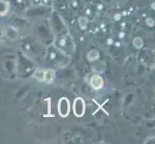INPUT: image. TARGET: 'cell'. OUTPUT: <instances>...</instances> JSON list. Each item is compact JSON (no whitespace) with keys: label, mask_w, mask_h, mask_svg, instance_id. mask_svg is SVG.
Returning a JSON list of instances; mask_svg holds the SVG:
<instances>
[{"label":"cell","mask_w":155,"mask_h":144,"mask_svg":"<svg viewBox=\"0 0 155 144\" xmlns=\"http://www.w3.org/2000/svg\"><path fill=\"white\" fill-rule=\"evenodd\" d=\"M71 111L69 100L67 97H62L58 102V113L61 117H67Z\"/></svg>","instance_id":"cell-1"},{"label":"cell","mask_w":155,"mask_h":144,"mask_svg":"<svg viewBox=\"0 0 155 144\" xmlns=\"http://www.w3.org/2000/svg\"><path fill=\"white\" fill-rule=\"evenodd\" d=\"M73 114L76 117H82L85 114V101L81 97H77L74 99L73 102Z\"/></svg>","instance_id":"cell-2"},{"label":"cell","mask_w":155,"mask_h":144,"mask_svg":"<svg viewBox=\"0 0 155 144\" xmlns=\"http://www.w3.org/2000/svg\"><path fill=\"white\" fill-rule=\"evenodd\" d=\"M103 79L101 78L99 75H94L91 79V86L94 89H100L103 87Z\"/></svg>","instance_id":"cell-3"},{"label":"cell","mask_w":155,"mask_h":144,"mask_svg":"<svg viewBox=\"0 0 155 144\" xmlns=\"http://www.w3.org/2000/svg\"><path fill=\"white\" fill-rule=\"evenodd\" d=\"M10 5L4 0H0V15H5L9 12Z\"/></svg>","instance_id":"cell-4"},{"label":"cell","mask_w":155,"mask_h":144,"mask_svg":"<svg viewBox=\"0 0 155 144\" xmlns=\"http://www.w3.org/2000/svg\"><path fill=\"white\" fill-rule=\"evenodd\" d=\"M54 72H53L52 70H47V71H45V74H44V80H45V81L47 83H50L52 82L53 80H54Z\"/></svg>","instance_id":"cell-5"},{"label":"cell","mask_w":155,"mask_h":144,"mask_svg":"<svg viewBox=\"0 0 155 144\" xmlns=\"http://www.w3.org/2000/svg\"><path fill=\"white\" fill-rule=\"evenodd\" d=\"M133 44L136 48H141L143 46V40L141 38H135L134 40H133Z\"/></svg>","instance_id":"cell-6"},{"label":"cell","mask_w":155,"mask_h":144,"mask_svg":"<svg viewBox=\"0 0 155 144\" xmlns=\"http://www.w3.org/2000/svg\"><path fill=\"white\" fill-rule=\"evenodd\" d=\"M88 58H89V60H95V59H97L98 58V53L97 51H91L89 54H88Z\"/></svg>","instance_id":"cell-7"},{"label":"cell","mask_w":155,"mask_h":144,"mask_svg":"<svg viewBox=\"0 0 155 144\" xmlns=\"http://www.w3.org/2000/svg\"><path fill=\"white\" fill-rule=\"evenodd\" d=\"M87 23H88V20L85 18H79V25H80V27H81L82 29H85L87 27Z\"/></svg>","instance_id":"cell-8"},{"label":"cell","mask_w":155,"mask_h":144,"mask_svg":"<svg viewBox=\"0 0 155 144\" xmlns=\"http://www.w3.org/2000/svg\"><path fill=\"white\" fill-rule=\"evenodd\" d=\"M44 74H45V71H41V70H38L36 72L35 76L38 77V79L40 81H44Z\"/></svg>","instance_id":"cell-9"},{"label":"cell","mask_w":155,"mask_h":144,"mask_svg":"<svg viewBox=\"0 0 155 144\" xmlns=\"http://www.w3.org/2000/svg\"><path fill=\"white\" fill-rule=\"evenodd\" d=\"M147 22L149 23V26H153V24H154V22H153V21H152L151 19H147Z\"/></svg>","instance_id":"cell-10"},{"label":"cell","mask_w":155,"mask_h":144,"mask_svg":"<svg viewBox=\"0 0 155 144\" xmlns=\"http://www.w3.org/2000/svg\"><path fill=\"white\" fill-rule=\"evenodd\" d=\"M116 19L117 20V19H120V14H117L116 15Z\"/></svg>","instance_id":"cell-11"}]
</instances>
